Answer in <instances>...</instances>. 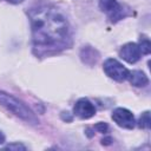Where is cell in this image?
<instances>
[{"label":"cell","instance_id":"13","mask_svg":"<svg viewBox=\"0 0 151 151\" xmlns=\"http://www.w3.org/2000/svg\"><path fill=\"white\" fill-rule=\"evenodd\" d=\"M94 129L98 131V132H101V133H105L106 131H107V129H109V126H107V124L106 123H103V122H99V123H97L96 125H94Z\"/></svg>","mask_w":151,"mask_h":151},{"label":"cell","instance_id":"3","mask_svg":"<svg viewBox=\"0 0 151 151\" xmlns=\"http://www.w3.org/2000/svg\"><path fill=\"white\" fill-rule=\"evenodd\" d=\"M104 72L106 73V76H109L110 78L117 80V81H123L125 79H127L130 71L123 65L120 64L118 60L116 59H107L104 63Z\"/></svg>","mask_w":151,"mask_h":151},{"label":"cell","instance_id":"14","mask_svg":"<svg viewBox=\"0 0 151 151\" xmlns=\"http://www.w3.org/2000/svg\"><path fill=\"white\" fill-rule=\"evenodd\" d=\"M61 118L66 122H71L72 120V116H70V112H63L61 113Z\"/></svg>","mask_w":151,"mask_h":151},{"label":"cell","instance_id":"7","mask_svg":"<svg viewBox=\"0 0 151 151\" xmlns=\"http://www.w3.org/2000/svg\"><path fill=\"white\" fill-rule=\"evenodd\" d=\"M119 55L122 59H124L125 61H127L129 64H134L139 60L140 58V50L139 46L134 42H127L125 44L120 51H119Z\"/></svg>","mask_w":151,"mask_h":151},{"label":"cell","instance_id":"4","mask_svg":"<svg viewBox=\"0 0 151 151\" xmlns=\"http://www.w3.org/2000/svg\"><path fill=\"white\" fill-rule=\"evenodd\" d=\"M99 8L103 12L107 13L111 21H113V22H116L127 15V13L125 12L126 9H124L123 6L119 5L117 0H99Z\"/></svg>","mask_w":151,"mask_h":151},{"label":"cell","instance_id":"9","mask_svg":"<svg viewBox=\"0 0 151 151\" xmlns=\"http://www.w3.org/2000/svg\"><path fill=\"white\" fill-rule=\"evenodd\" d=\"M80 57H81V60L85 63V64H88V65H92L94 64L97 60H98V53L96 50L91 48V47H85L81 50V53H80Z\"/></svg>","mask_w":151,"mask_h":151},{"label":"cell","instance_id":"11","mask_svg":"<svg viewBox=\"0 0 151 151\" xmlns=\"http://www.w3.org/2000/svg\"><path fill=\"white\" fill-rule=\"evenodd\" d=\"M139 50H140V53L143 54H149L150 51H151V44H150V40L147 38H142L140 39V42H139Z\"/></svg>","mask_w":151,"mask_h":151},{"label":"cell","instance_id":"8","mask_svg":"<svg viewBox=\"0 0 151 151\" xmlns=\"http://www.w3.org/2000/svg\"><path fill=\"white\" fill-rule=\"evenodd\" d=\"M127 79L131 83V85L137 86V87H143V86L147 85V83H149L147 77L142 71H132V72H130Z\"/></svg>","mask_w":151,"mask_h":151},{"label":"cell","instance_id":"12","mask_svg":"<svg viewBox=\"0 0 151 151\" xmlns=\"http://www.w3.org/2000/svg\"><path fill=\"white\" fill-rule=\"evenodd\" d=\"M6 150H26V146L20 143H12L5 146Z\"/></svg>","mask_w":151,"mask_h":151},{"label":"cell","instance_id":"1","mask_svg":"<svg viewBox=\"0 0 151 151\" xmlns=\"http://www.w3.org/2000/svg\"><path fill=\"white\" fill-rule=\"evenodd\" d=\"M34 52L38 55L58 52L71 42L66 17L52 5H38L28 12Z\"/></svg>","mask_w":151,"mask_h":151},{"label":"cell","instance_id":"17","mask_svg":"<svg viewBox=\"0 0 151 151\" xmlns=\"http://www.w3.org/2000/svg\"><path fill=\"white\" fill-rule=\"evenodd\" d=\"M5 142V136L2 134V132H0V144H2Z\"/></svg>","mask_w":151,"mask_h":151},{"label":"cell","instance_id":"2","mask_svg":"<svg viewBox=\"0 0 151 151\" xmlns=\"http://www.w3.org/2000/svg\"><path fill=\"white\" fill-rule=\"evenodd\" d=\"M0 105L6 107L8 111L14 113L17 117L21 118L22 120L29 123V124H38V118L35 114L19 99L13 97L12 94H8L4 91H0Z\"/></svg>","mask_w":151,"mask_h":151},{"label":"cell","instance_id":"5","mask_svg":"<svg viewBox=\"0 0 151 151\" xmlns=\"http://www.w3.org/2000/svg\"><path fill=\"white\" fill-rule=\"evenodd\" d=\"M112 119L114 120V123L118 126H120L123 129L131 130L136 125V120H134V117H133L132 112L124 109V107H117L116 110H113Z\"/></svg>","mask_w":151,"mask_h":151},{"label":"cell","instance_id":"16","mask_svg":"<svg viewBox=\"0 0 151 151\" xmlns=\"http://www.w3.org/2000/svg\"><path fill=\"white\" fill-rule=\"evenodd\" d=\"M7 1H8L9 4H14V5H15V4H20V2H22L24 0H7Z\"/></svg>","mask_w":151,"mask_h":151},{"label":"cell","instance_id":"15","mask_svg":"<svg viewBox=\"0 0 151 151\" xmlns=\"http://www.w3.org/2000/svg\"><path fill=\"white\" fill-rule=\"evenodd\" d=\"M111 142H112V138L111 137H106V138H103L101 139V144L103 145H110Z\"/></svg>","mask_w":151,"mask_h":151},{"label":"cell","instance_id":"10","mask_svg":"<svg viewBox=\"0 0 151 151\" xmlns=\"http://www.w3.org/2000/svg\"><path fill=\"white\" fill-rule=\"evenodd\" d=\"M138 126L142 129H150L151 119H150V112L149 111H145L144 113H142V116L138 120Z\"/></svg>","mask_w":151,"mask_h":151},{"label":"cell","instance_id":"6","mask_svg":"<svg viewBox=\"0 0 151 151\" xmlns=\"http://www.w3.org/2000/svg\"><path fill=\"white\" fill-rule=\"evenodd\" d=\"M73 112L77 117L81 119H88L96 114V107L88 99L81 98L76 103L73 107Z\"/></svg>","mask_w":151,"mask_h":151}]
</instances>
